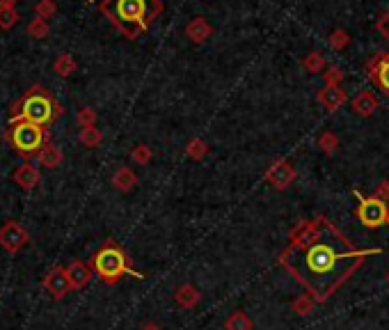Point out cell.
<instances>
[{
    "mask_svg": "<svg viewBox=\"0 0 389 330\" xmlns=\"http://www.w3.org/2000/svg\"><path fill=\"white\" fill-rule=\"evenodd\" d=\"M211 35H213V28H211V23L206 21V18H202V16L190 18L188 25H186V37H188L193 44L209 42Z\"/></svg>",
    "mask_w": 389,
    "mask_h": 330,
    "instance_id": "14",
    "label": "cell"
},
{
    "mask_svg": "<svg viewBox=\"0 0 389 330\" xmlns=\"http://www.w3.org/2000/svg\"><path fill=\"white\" fill-rule=\"evenodd\" d=\"M28 35L32 39H44V37H49V21L46 18H39L35 16L32 21L28 23Z\"/></svg>",
    "mask_w": 389,
    "mask_h": 330,
    "instance_id": "30",
    "label": "cell"
},
{
    "mask_svg": "<svg viewBox=\"0 0 389 330\" xmlns=\"http://www.w3.org/2000/svg\"><path fill=\"white\" fill-rule=\"evenodd\" d=\"M355 197H358V209H355V216L364 227L368 229H378L382 225H387V214H389V202L380 200V197H366L362 195L360 190H355Z\"/></svg>",
    "mask_w": 389,
    "mask_h": 330,
    "instance_id": "6",
    "label": "cell"
},
{
    "mask_svg": "<svg viewBox=\"0 0 389 330\" xmlns=\"http://www.w3.org/2000/svg\"><path fill=\"white\" fill-rule=\"evenodd\" d=\"M302 67H305V71H309V74H321L325 67V58L321 55L319 51H312L305 55V60H302Z\"/></svg>",
    "mask_w": 389,
    "mask_h": 330,
    "instance_id": "24",
    "label": "cell"
},
{
    "mask_svg": "<svg viewBox=\"0 0 389 330\" xmlns=\"http://www.w3.org/2000/svg\"><path fill=\"white\" fill-rule=\"evenodd\" d=\"M76 122H78V127H81V129L94 127V124H96V110L94 108H81L76 113Z\"/></svg>",
    "mask_w": 389,
    "mask_h": 330,
    "instance_id": "31",
    "label": "cell"
},
{
    "mask_svg": "<svg viewBox=\"0 0 389 330\" xmlns=\"http://www.w3.org/2000/svg\"><path fill=\"white\" fill-rule=\"evenodd\" d=\"M18 12L16 8H0V30H12L18 23Z\"/></svg>",
    "mask_w": 389,
    "mask_h": 330,
    "instance_id": "28",
    "label": "cell"
},
{
    "mask_svg": "<svg viewBox=\"0 0 389 330\" xmlns=\"http://www.w3.org/2000/svg\"><path fill=\"white\" fill-rule=\"evenodd\" d=\"M101 14L126 39H137L163 12V0H101Z\"/></svg>",
    "mask_w": 389,
    "mask_h": 330,
    "instance_id": "2",
    "label": "cell"
},
{
    "mask_svg": "<svg viewBox=\"0 0 389 330\" xmlns=\"http://www.w3.org/2000/svg\"><path fill=\"white\" fill-rule=\"evenodd\" d=\"M327 44H330V49H332V51H344L346 46L351 44V35H348L344 28H337V30L330 32Z\"/></svg>",
    "mask_w": 389,
    "mask_h": 330,
    "instance_id": "26",
    "label": "cell"
},
{
    "mask_svg": "<svg viewBox=\"0 0 389 330\" xmlns=\"http://www.w3.org/2000/svg\"><path fill=\"white\" fill-rule=\"evenodd\" d=\"M380 253L382 248H358L332 220L314 216L291 227L277 264L316 303H325L368 257Z\"/></svg>",
    "mask_w": 389,
    "mask_h": 330,
    "instance_id": "1",
    "label": "cell"
},
{
    "mask_svg": "<svg viewBox=\"0 0 389 330\" xmlns=\"http://www.w3.org/2000/svg\"><path fill=\"white\" fill-rule=\"evenodd\" d=\"M18 0H0V8H16Z\"/></svg>",
    "mask_w": 389,
    "mask_h": 330,
    "instance_id": "34",
    "label": "cell"
},
{
    "mask_svg": "<svg viewBox=\"0 0 389 330\" xmlns=\"http://www.w3.org/2000/svg\"><path fill=\"white\" fill-rule=\"evenodd\" d=\"M316 101H319L327 113H337V110L348 101V94L344 88H323L319 94H316Z\"/></svg>",
    "mask_w": 389,
    "mask_h": 330,
    "instance_id": "11",
    "label": "cell"
},
{
    "mask_svg": "<svg viewBox=\"0 0 389 330\" xmlns=\"http://www.w3.org/2000/svg\"><path fill=\"white\" fill-rule=\"evenodd\" d=\"M209 154V144L202 140V138H193L188 144H186V156L193 158V161H204Z\"/></svg>",
    "mask_w": 389,
    "mask_h": 330,
    "instance_id": "25",
    "label": "cell"
},
{
    "mask_svg": "<svg viewBox=\"0 0 389 330\" xmlns=\"http://www.w3.org/2000/svg\"><path fill=\"white\" fill-rule=\"evenodd\" d=\"M375 28H378V35L385 39V42L389 44V10L378 18V23H375Z\"/></svg>",
    "mask_w": 389,
    "mask_h": 330,
    "instance_id": "33",
    "label": "cell"
},
{
    "mask_svg": "<svg viewBox=\"0 0 389 330\" xmlns=\"http://www.w3.org/2000/svg\"><path fill=\"white\" fill-rule=\"evenodd\" d=\"M387 227H389V214H387Z\"/></svg>",
    "mask_w": 389,
    "mask_h": 330,
    "instance_id": "36",
    "label": "cell"
},
{
    "mask_svg": "<svg viewBox=\"0 0 389 330\" xmlns=\"http://www.w3.org/2000/svg\"><path fill=\"white\" fill-rule=\"evenodd\" d=\"M110 181H113V186L120 190V193H131V190L135 188V183H137V175L131 168L124 165V168H120L113 175V179H110Z\"/></svg>",
    "mask_w": 389,
    "mask_h": 330,
    "instance_id": "18",
    "label": "cell"
},
{
    "mask_svg": "<svg viewBox=\"0 0 389 330\" xmlns=\"http://www.w3.org/2000/svg\"><path fill=\"white\" fill-rule=\"evenodd\" d=\"M319 147L325 156H332L337 154L339 149V138L337 134H332V131H323V134L319 136Z\"/></svg>",
    "mask_w": 389,
    "mask_h": 330,
    "instance_id": "23",
    "label": "cell"
},
{
    "mask_svg": "<svg viewBox=\"0 0 389 330\" xmlns=\"http://www.w3.org/2000/svg\"><path fill=\"white\" fill-rule=\"evenodd\" d=\"M78 142H81L83 147H88V149H94V147H98V144L103 142V134L96 127L81 129V134H78Z\"/></svg>",
    "mask_w": 389,
    "mask_h": 330,
    "instance_id": "21",
    "label": "cell"
},
{
    "mask_svg": "<svg viewBox=\"0 0 389 330\" xmlns=\"http://www.w3.org/2000/svg\"><path fill=\"white\" fill-rule=\"evenodd\" d=\"M37 161H39V165H44L46 170L60 168V165H62V149L57 147V144L53 142V140H49L42 147V151L37 154Z\"/></svg>",
    "mask_w": 389,
    "mask_h": 330,
    "instance_id": "16",
    "label": "cell"
},
{
    "mask_svg": "<svg viewBox=\"0 0 389 330\" xmlns=\"http://www.w3.org/2000/svg\"><path fill=\"white\" fill-rule=\"evenodd\" d=\"M366 78L389 99V51H378L364 64Z\"/></svg>",
    "mask_w": 389,
    "mask_h": 330,
    "instance_id": "7",
    "label": "cell"
},
{
    "mask_svg": "<svg viewBox=\"0 0 389 330\" xmlns=\"http://www.w3.org/2000/svg\"><path fill=\"white\" fill-rule=\"evenodd\" d=\"M57 12V5L55 0H39V3L35 5V14L39 18H51L53 14Z\"/></svg>",
    "mask_w": 389,
    "mask_h": 330,
    "instance_id": "32",
    "label": "cell"
},
{
    "mask_svg": "<svg viewBox=\"0 0 389 330\" xmlns=\"http://www.w3.org/2000/svg\"><path fill=\"white\" fill-rule=\"evenodd\" d=\"M316 305H319V303H316L309 294H300L298 299L291 303V309H293V312L298 314V316H309V314L314 312Z\"/></svg>",
    "mask_w": 389,
    "mask_h": 330,
    "instance_id": "22",
    "label": "cell"
},
{
    "mask_svg": "<svg viewBox=\"0 0 389 330\" xmlns=\"http://www.w3.org/2000/svg\"><path fill=\"white\" fill-rule=\"evenodd\" d=\"M12 179H14V183H16L18 188H23V190H35L39 183H42V175H39V170L35 168V165L23 163V165H18V168L14 170Z\"/></svg>",
    "mask_w": 389,
    "mask_h": 330,
    "instance_id": "12",
    "label": "cell"
},
{
    "mask_svg": "<svg viewBox=\"0 0 389 330\" xmlns=\"http://www.w3.org/2000/svg\"><path fill=\"white\" fill-rule=\"evenodd\" d=\"M140 330H163V328L158 326V323H144V326H142Z\"/></svg>",
    "mask_w": 389,
    "mask_h": 330,
    "instance_id": "35",
    "label": "cell"
},
{
    "mask_svg": "<svg viewBox=\"0 0 389 330\" xmlns=\"http://www.w3.org/2000/svg\"><path fill=\"white\" fill-rule=\"evenodd\" d=\"M295 177H298L295 165L291 161H286V158H277V161H273L268 165L263 179H266L275 190H280V193H282V190H286L295 181Z\"/></svg>",
    "mask_w": 389,
    "mask_h": 330,
    "instance_id": "8",
    "label": "cell"
},
{
    "mask_svg": "<svg viewBox=\"0 0 389 330\" xmlns=\"http://www.w3.org/2000/svg\"><path fill=\"white\" fill-rule=\"evenodd\" d=\"M351 108H353V113L358 117H364V120H366V117H371L375 110H378V99H375L373 92L362 90L360 94L351 101Z\"/></svg>",
    "mask_w": 389,
    "mask_h": 330,
    "instance_id": "13",
    "label": "cell"
},
{
    "mask_svg": "<svg viewBox=\"0 0 389 330\" xmlns=\"http://www.w3.org/2000/svg\"><path fill=\"white\" fill-rule=\"evenodd\" d=\"M151 158H154V151H151L149 144H135V147L131 149V161L135 165H149Z\"/></svg>",
    "mask_w": 389,
    "mask_h": 330,
    "instance_id": "27",
    "label": "cell"
},
{
    "mask_svg": "<svg viewBox=\"0 0 389 330\" xmlns=\"http://www.w3.org/2000/svg\"><path fill=\"white\" fill-rule=\"evenodd\" d=\"M323 81H325V88H341V81H344V71L337 64H330L323 74Z\"/></svg>",
    "mask_w": 389,
    "mask_h": 330,
    "instance_id": "29",
    "label": "cell"
},
{
    "mask_svg": "<svg viewBox=\"0 0 389 330\" xmlns=\"http://www.w3.org/2000/svg\"><path fill=\"white\" fill-rule=\"evenodd\" d=\"M30 243V234L25 232V227L16 220H8L0 227V248L8 253L16 255L18 250H23Z\"/></svg>",
    "mask_w": 389,
    "mask_h": 330,
    "instance_id": "9",
    "label": "cell"
},
{
    "mask_svg": "<svg viewBox=\"0 0 389 330\" xmlns=\"http://www.w3.org/2000/svg\"><path fill=\"white\" fill-rule=\"evenodd\" d=\"M67 273H69V280H71V285H74V289H83V287L90 285L94 270H92L90 264L76 259V262H71L67 266Z\"/></svg>",
    "mask_w": 389,
    "mask_h": 330,
    "instance_id": "15",
    "label": "cell"
},
{
    "mask_svg": "<svg viewBox=\"0 0 389 330\" xmlns=\"http://www.w3.org/2000/svg\"><path fill=\"white\" fill-rule=\"evenodd\" d=\"M5 140L14 147L18 156L37 158L44 144L51 140V136L44 127H37V124H30V122H16V124H10V129L5 131Z\"/></svg>",
    "mask_w": 389,
    "mask_h": 330,
    "instance_id": "5",
    "label": "cell"
},
{
    "mask_svg": "<svg viewBox=\"0 0 389 330\" xmlns=\"http://www.w3.org/2000/svg\"><path fill=\"white\" fill-rule=\"evenodd\" d=\"M42 287L46 289V292H49L51 299H55V301H60L67 294L74 292V285H71V280H69L67 268H62V266L51 268L49 273L44 275Z\"/></svg>",
    "mask_w": 389,
    "mask_h": 330,
    "instance_id": "10",
    "label": "cell"
},
{
    "mask_svg": "<svg viewBox=\"0 0 389 330\" xmlns=\"http://www.w3.org/2000/svg\"><path fill=\"white\" fill-rule=\"evenodd\" d=\"M387 285H389V273H387Z\"/></svg>",
    "mask_w": 389,
    "mask_h": 330,
    "instance_id": "37",
    "label": "cell"
},
{
    "mask_svg": "<svg viewBox=\"0 0 389 330\" xmlns=\"http://www.w3.org/2000/svg\"><path fill=\"white\" fill-rule=\"evenodd\" d=\"M76 69H78V62L71 53H60V55L55 58V62H53V71L62 78H69L71 74H76Z\"/></svg>",
    "mask_w": 389,
    "mask_h": 330,
    "instance_id": "19",
    "label": "cell"
},
{
    "mask_svg": "<svg viewBox=\"0 0 389 330\" xmlns=\"http://www.w3.org/2000/svg\"><path fill=\"white\" fill-rule=\"evenodd\" d=\"M252 328H254L252 319H250L245 312H241V309L232 312L229 319L225 321V330H252Z\"/></svg>",
    "mask_w": 389,
    "mask_h": 330,
    "instance_id": "20",
    "label": "cell"
},
{
    "mask_svg": "<svg viewBox=\"0 0 389 330\" xmlns=\"http://www.w3.org/2000/svg\"><path fill=\"white\" fill-rule=\"evenodd\" d=\"M90 266H92V270H94V275H98L101 282H105V285H117L124 275L144 280V275L140 273V270L131 268L126 253H124V248L115 239H108L103 243V248L96 250L94 257H92V262H90Z\"/></svg>",
    "mask_w": 389,
    "mask_h": 330,
    "instance_id": "4",
    "label": "cell"
},
{
    "mask_svg": "<svg viewBox=\"0 0 389 330\" xmlns=\"http://www.w3.org/2000/svg\"><path fill=\"white\" fill-rule=\"evenodd\" d=\"M174 301L179 303V307H183V309H195L202 301V292L195 285H181V287H176Z\"/></svg>",
    "mask_w": 389,
    "mask_h": 330,
    "instance_id": "17",
    "label": "cell"
},
{
    "mask_svg": "<svg viewBox=\"0 0 389 330\" xmlns=\"http://www.w3.org/2000/svg\"><path fill=\"white\" fill-rule=\"evenodd\" d=\"M57 117H62L60 101L39 83L32 85L30 90H25V94L10 108V124L30 122L46 129L51 127Z\"/></svg>",
    "mask_w": 389,
    "mask_h": 330,
    "instance_id": "3",
    "label": "cell"
}]
</instances>
